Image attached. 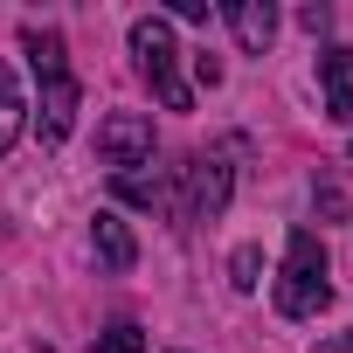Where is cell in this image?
Masks as SVG:
<instances>
[{
    "mask_svg": "<svg viewBox=\"0 0 353 353\" xmlns=\"http://www.w3.org/2000/svg\"><path fill=\"white\" fill-rule=\"evenodd\" d=\"M21 49H28L35 83H42V118H35V132H42V145H63L70 125H77V104H83V90H77V77H70V49H63L56 28H28Z\"/></svg>",
    "mask_w": 353,
    "mask_h": 353,
    "instance_id": "1",
    "label": "cell"
},
{
    "mask_svg": "<svg viewBox=\"0 0 353 353\" xmlns=\"http://www.w3.org/2000/svg\"><path fill=\"white\" fill-rule=\"evenodd\" d=\"M325 298H332V284H325V243L312 229H291L284 270H277V312L284 319H319Z\"/></svg>",
    "mask_w": 353,
    "mask_h": 353,
    "instance_id": "2",
    "label": "cell"
},
{
    "mask_svg": "<svg viewBox=\"0 0 353 353\" xmlns=\"http://www.w3.org/2000/svg\"><path fill=\"white\" fill-rule=\"evenodd\" d=\"M132 56H139V77L152 83V97H159L166 111H188V104H194V90H188V77H181V42H173V28H166L159 14H139V21H132Z\"/></svg>",
    "mask_w": 353,
    "mask_h": 353,
    "instance_id": "3",
    "label": "cell"
},
{
    "mask_svg": "<svg viewBox=\"0 0 353 353\" xmlns=\"http://www.w3.org/2000/svg\"><path fill=\"white\" fill-rule=\"evenodd\" d=\"M97 152H104L111 173H139V166L152 159V118H145V111H111V118L97 125Z\"/></svg>",
    "mask_w": 353,
    "mask_h": 353,
    "instance_id": "4",
    "label": "cell"
},
{
    "mask_svg": "<svg viewBox=\"0 0 353 353\" xmlns=\"http://www.w3.org/2000/svg\"><path fill=\"white\" fill-rule=\"evenodd\" d=\"M229 188H236L229 159L201 152V159L188 166V222H222V208H229Z\"/></svg>",
    "mask_w": 353,
    "mask_h": 353,
    "instance_id": "5",
    "label": "cell"
},
{
    "mask_svg": "<svg viewBox=\"0 0 353 353\" xmlns=\"http://www.w3.org/2000/svg\"><path fill=\"white\" fill-rule=\"evenodd\" d=\"M90 250H97V263H104V270H132V263H139V243H132L125 215H111V208H97V215H90Z\"/></svg>",
    "mask_w": 353,
    "mask_h": 353,
    "instance_id": "6",
    "label": "cell"
},
{
    "mask_svg": "<svg viewBox=\"0 0 353 353\" xmlns=\"http://www.w3.org/2000/svg\"><path fill=\"white\" fill-rule=\"evenodd\" d=\"M222 21L236 28V42H243L250 56H263V49H270V35H277V8H270V0H229Z\"/></svg>",
    "mask_w": 353,
    "mask_h": 353,
    "instance_id": "7",
    "label": "cell"
},
{
    "mask_svg": "<svg viewBox=\"0 0 353 353\" xmlns=\"http://www.w3.org/2000/svg\"><path fill=\"white\" fill-rule=\"evenodd\" d=\"M319 83H325V118H353V49H325Z\"/></svg>",
    "mask_w": 353,
    "mask_h": 353,
    "instance_id": "8",
    "label": "cell"
},
{
    "mask_svg": "<svg viewBox=\"0 0 353 353\" xmlns=\"http://www.w3.org/2000/svg\"><path fill=\"white\" fill-rule=\"evenodd\" d=\"M21 111H28V104H21V83H14L8 63H0V152L21 139Z\"/></svg>",
    "mask_w": 353,
    "mask_h": 353,
    "instance_id": "9",
    "label": "cell"
},
{
    "mask_svg": "<svg viewBox=\"0 0 353 353\" xmlns=\"http://www.w3.org/2000/svg\"><path fill=\"white\" fill-rule=\"evenodd\" d=\"M90 353H145V332H139V319H111V325L90 339Z\"/></svg>",
    "mask_w": 353,
    "mask_h": 353,
    "instance_id": "10",
    "label": "cell"
},
{
    "mask_svg": "<svg viewBox=\"0 0 353 353\" xmlns=\"http://www.w3.org/2000/svg\"><path fill=\"white\" fill-rule=\"evenodd\" d=\"M229 284H236V291H256V284H263V250H256V243H243V250L229 256Z\"/></svg>",
    "mask_w": 353,
    "mask_h": 353,
    "instance_id": "11",
    "label": "cell"
},
{
    "mask_svg": "<svg viewBox=\"0 0 353 353\" xmlns=\"http://www.w3.org/2000/svg\"><path fill=\"white\" fill-rule=\"evenodd\" d=\"M125 201H139V208H166V188L159 181H145V173H118V181H111Z\"/></svg>",
    "mask_w": 353,
    "mask_h": 353,
    "instance_id": "12",
    "label": "cell"
},
{
    "mask_svg": "<svg viewBox=\"0 0 353 353\" xmlns=\"http://www.w3.org/2000/svg\"><path fill=\"white\" fill-rule=\"evenodd\" d=\"M319 208H325V215H346V194H339V188L325 181V188H319Z\"/></svg>",
    "mask_w": 353,
    "mask_h": 353,
    "instance_id": "13",
    "label": "cell"
},
{
    "mask_svg": "<svg viewBox=\"0 0 353 353\" xmlns=\"http://www.w3.org/2000/svg\"><path fill=\"white\" fill-rule=\"evenodd\" d=\"M312 353H353V332H332V339H319Z\"/></svg>",
    "mask_w": 353,
    "mask_h": 353,
    "instance_id": "14",
    "label": "cell"
}]
</instances>
